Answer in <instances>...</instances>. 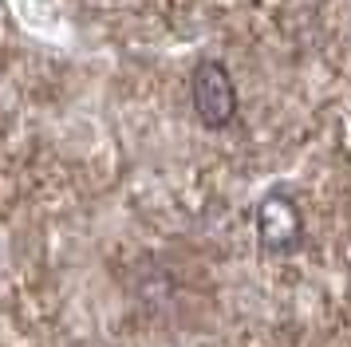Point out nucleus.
<instances>
[{
	"mask_svg": "<svg viewBox=\"0 0 351 347\" xmlns=\"http://www.w3.org/2000/svg\"><path fill=\"white\" fill-rule=\"evenodd\" d=\"M190 99H193L197 119H202L209 130H221V126L233 123V115H237V87H233V75L225 71V63L202 60L193 67Z\"/></svg>",
	"mask_w": 351,
	"mask_h": 347,
	"instance_id": "obj_1",
	"label": "nucleus"
},
{
	"mask_svg": "<svg viewBox=\"0 0 351 347\" xmlns=\"http://www.w3.org/2000/svg\"><path fill=\"white\" fill-rule=\"evenodd\" d=\"M300 233H304V221H300V209L296 202L272 189L265 202L256 205V237L269 252H288L300 245Z\"/></svg>",
	"mask_w": 351,
	"mask_h": 347,
	"instance_id": "obj_2",
	"label": "nucleus"
}]
</instances>
